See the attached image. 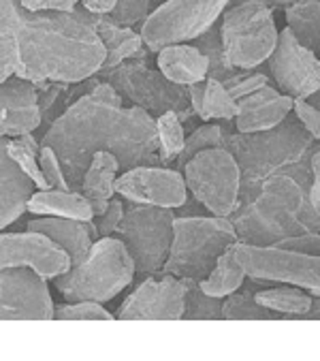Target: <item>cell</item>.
I'll return each mask as SVG.
<instances>
[{
	"label": "cell",
	"instance_id": "obj_23",
	"mask_svg": "<svg viewBox=\"0 0 320 361\" xmlns=\"http://www.w3.org/2000/svg\"><path fill=\"white\" fill-rule=\"evenodd\" d=\"M254 302L269 312L293 314V317H303L316 306L314 295H309L307 291L293 284L259 288V291H254Z\"/></svg>",
	"mask_w": 320,
	"mask_h": 361
},
{
	"label": "cell",
	"instance_id": "obj_3",
	"mask_svg": "<svg viewBox=\"0 0 320 361\" xmlns=\"http://www.w3.org/2000/svg\"><path fill=\"white\" fill-rule=\"evenodd\" d=\"M135 280V263L122 240L105 235L94 240L88 257L68 271L51 278L66 302L107 304Z\"/></svg>",
	"mask_w": 320,
	"mask_h": 361
},
{
	"label": "cell",
	"instance_id": "obj_25",
	"mask_svg": "<svg viewBox=\"0 0 320 361\" xmlns=\"http://www.w3.org/2000/svg\"><path fill=\"white\" fill-rule=\"evenodd\" d=\"M286 28L293 37L312 51L320 45V0H299L284 9Z\"/></svg>",
	"mask_w": 320,
	"mask_h": 361
},
{
	"label": "cell",
	"instance_id": "obj_27",
	"mask_svg": "<svg viewBox=\"0 0 320 361\" xmlns=\"http://www.w3.org/2000/svg\"><path fill=\"white\" fill-rule=\"evenodd\" d=\"M156 122V143H158V165H173L178 161V157L184 150L186 143V130L184 124L180 120V116L176 111H163L158 118H154Z\"/></svg>",
	"mask_w": 320,
	"mask_h": 361
},
{
	"label": "cell",
	"instance_id": "obj_5",
	"mask_svg": "<svg viewBox=\"0 0 320 361\" xmlns=\"http://www.w3.org/2000/svg\"><path fill=\"white\" fill-rule=\"evenodd\" d=\"M220 45L224 64L250 71L267 62L278 41L273 9L263 0H244L222 11Z\"/></svg>",
	"mask_w": 320,
	"mask_h": 361
},
{
	"label": "cell",
	"instance_id": "obj_21",
	"mask_svg": "<svg viewBox=\"0 0 320 361\" xmlns=\"http://www.w3.org/2000/svg\"><path fill=\"white\" fill-rule=\"evenodd\" d=\"M26 212L37 216H60V219H73L82 223L94 221V212L88 199L79 190H35L28 199Z\"/></svg>",
	"mask_w": 320,
	"mask_h": 361
},
{
	"label": "cell",
	"instance_id": "obj_40",
	"mask_svg": "<svg viewBox=\"0 0 320 361\" xmlns=\"http://www.w3.org/2000/svg\"><path fill=\"white\" fill-rule=\"evenodd\" d=\"M90 94H92L94 99H99V101L107 103V105L122 107V97H120V94L116 92V88H113V86H109V84H99Z\"/></svg>",
	"mask_w": 320,
	"mask_h": 361
},
{
	"label": "cell",
	"instance_id": "obj_13",
	"mask_svg": "<svg viewBox=\"0 0 320 361\" xmlns=\"http://www.w3.org/2000/svg\"><path fill=\"white\" fill-rule=\"evenodd\" d=\"M116 195L137 205L178 209L186 203L188 188L182 171L163 165H137L118 176Z\"/></svg>",
	"mask_w": 320,
	"mask_h": 361
},
{
	"label": "cell",
	"instance_id": "obj_34",
	"mask_svg": "<svg viewBox=\"0 0 320 361\" xmlns=\"http://www.w3.org/2000/svg\"><path fill=\"white\" fill-rule=\"evenodd\" d=\"M124 201L120 197H113L107 205V209L101 214V216H94V221H90V231L94 235V240L99 238H105V235H113L120 221H122V216H124Z\"/></svg>",
	"mask_w": 320,
	"mask_h": 361
},
{
	"label": "cell",
	"instance_id": "obj_24",
	"mask_svg": "<svg viewBox=\"0 0 320 361\" xmlns=\"http://www.w3.org/2000/svg\"><path fill=\"white\" fill-rule=\"evenodd\" d=\"M244 280H246V274H244L242 265L237 263L233 250L226 248L218 257L214 269L203 280H199L197 286L201 288V293H205L209 298L224 300L226 295L235 293L237 288H242L244 286Z\"/></svg>",
	"mask_w": 320,
	"mask_h": 361
},
{
	"label": "cell",
	"instance_id": "obj_35",
	"mask_svg": "<svg viewBox=\"0 0 320 361\" xmlns=\"http://www.w3.org/2000/svg\"><path fill=\"white\" fill-rule=\"evenodd\" d=\"M39 167H41V173L47 182L49 188H56V190H73L68 186V180L62 171V165L56 157V152L49 148V146H43L41 143V150H39Z\"/></svg>",
	"mask_w": 320,
	"mask_h": 361
},
{
	"label": "cell",
	"instance_id": "obj_19",
	"mask_svg": "<svg viewBox=\"0 0 320 361\" xmlns=\"http://www.w3.org/2000/svg\"><path fill=\"white\" fill-rule=\"evenodd\" d=\"M158 54V68L169 82L178 86H192L199 82H205L211 68V60L203 49L188 45V43H178V45H167Z\"/></svg>",
	"mask_w": 320,
	"mask_h": 361
},
{
	"label": "cell",
	"instance_id": "obj_10",
	"mask_svg": "<svg viewBox=\"0 0 320 361\" xmlns=\"http://www.w3.org/2000/svg\"><path fill=\"white\" fill-rule=\"evenodd\" d=\"M47 280L30 267L0 269V321H51Z\"/></svg>",
	"mask_w": 320,
	"mask_h": 361
},
{
	"label": "cell",
	"instance_id": "obj_28",
	"mask_svg": "<svg viewBox=\"0 0 320 361\" xmlns=\"http://www.w3.org/2000/svg\"><path fill=\"white\" fill-rule=\"evenodd\" d=\"M199 120H235L237 116V101L230 97L228 88L218 78H207L203 82L201 94V109Z\"/></svg>",
	"mask_w": 320,
	"mask_h": 361
},
{
	"label": "cell",
	"instance_id": "obj_15",
	"mask_svg": "<svg viewBox=\"0 0 320 361\" xmlns=\"http://www.w3.org/2000/svg\"><path fill=\"white\" fill-rule=\"evenodd\" d=\"M39 92L18 75L0 82V137H20L41 124Z\"/></svg>",
	"mask_w": 320,
	"mask_h": 361
},
{
	"label": "cell",
	"instance_id": "obj_22",
	"mask_svg": "<svg viewBox=\"0 0 320 361\" xmlns=\"http://www.w3.org/2000/svg\"><path fill=\"white\" fill-rule=\"evenodd\" d=\"M20 26L22 9L16 0H0V82L13 78L20 66Z\"/></svg>",
	"mask_w": 320,
	"mask_h": 361
},
{
	"label": "cell",
	"instance_id": "obj_39",
	"mask_svg": "<svg viewBox=\"0 0 320 361\" xmlns=\"http://www.w3.org/2000/svg\"><path fill=\"white\" fill-rule=\"evenodd\" d=\"M267 84H269V80H267L265 73H250L248 78L237 80L233 86H226V88H228L230 97H233L235 101H239V99H244V97H248V94L261 90V88L267 86Z\"/></svg>",
	"mask_w": 320,
	"mask_h": 361
},
{
	"label": "cell",
	"instance_id": "obj_20",
	"mask_svg": "<svg viewBox=\"0 0 320 361\" xmlns=\"http://www.w3.org/2000/svg\"><path fill=\"white\" fill-rule=\"evenodd\" d=\"M120 171V163L111 152L101 150L90 159L77 190L88 199L94 216H101L116 197V180Z\"/></svg>",
	"mask_w": 320,
	"mask_h": 361
},
{
	"label": "cell",
	"instance_id": "obj_17",
	"mask_svg": "<svg viewBox=\"0 0 320 361\" xmlns=\"http://www.w3.org/2000/svg\"><path fill=\"white\" fill-rule=\"evenodd\" d=\"M7 141L9 137H0V231L20 221L35 192L32 180L9 157Z\"/></svg>",
	"mask_w": 320,
	"mask_h": 361
},
{
	"label": "cell",
	"instance_id": "obj_2",
	"mask_svg": "<svg viewBox=\"0 0 320 361\" xmlns=\"http://www.w3.org/2000/svg\"><path fill=\"white\" fill-rule=\"evenodd\" d=\"M18 51L16 75L32 84L84 82L99 73L107 56L92 22L77 11L28 13L22 9Z\"/></svg>",
	"mask_w": 320,
	"mask_h": 361
},
{
	"label": "cell",
	"instance_id": "obj_11",
	"mask_svg": "<svg viewBox=\"0 0 320 361\" xmlns=\"http://www.w3.org/2000/svg\"><path fill=\"white\" fill-rule=\"evenodd\" d=\"M188 280L171 274L145 280L122 302L116 319L120 321H180L186 308Z\"/></svg>",
	"mask_w": 320,
	"mask_h": 361
},
{
	"label": "cell",
	"instance_id": "obj_37",
	"mask_svg": "<svg viewBox=\"0 0 320 361\" xmlns=\"http://www.w3.org/2000/svg\"><path fill=\"white\" fill-rule=\"evenodd\" d=\"M276 246L295 250V252H303V255H320V235L316 231H303L299 235H290V238H282L276 242Z\"/></svg>",
	"mask_w": 320,
	"mask_h": 361
},
{
	"label": "cell",
	"instance_id": "obj_26",
	"mask_svg": "<svg viewBox=\"0 0 320 361\" xmlns=\"http://www.w3.org/2000/svg\"><path fill=\"white\" fill-rule=\"evenodd\" d=\"M105 45V62H103V68H113L118 66L120 62H124L126 58H133L141 51L143 47V41L139 37V32H133L130 28H124V26H116V24H109V22H103L99 20L97 24H92Z\"/></svg>",
	"mask_w": 320,
	"mask_h": 361
},
{
	"label": "cell",
	"instance_id": "obj_38",
	"mask_svg": "<svg viewBox=\"0 0 320 361\" xmlns=\"http://www.w3.org/2000/svg\"><path fill=\"white\" fill-rule=\"evenodd\" d=\"M79 0H22V9L28 13H41V11H56V13H68L75 11Z\"/></svg>",
	"mask_w": 320,
	"mask_h": 361
},
{
	"label": "cell",
	"instance_id": "obj_6",
	"mask_svg": "<svg viewBox=\"0 0 320 361\" xmlns=\"http://www.w3.org/2000/svg\"><path fill=\"white\" fill-rule=\"evenodd\" d=\"M188 192L211 214L230 216L239 209L242 197V167L235 154L220 148H205L182 165Z\"/></svg>",
	"mask_w": 320,
	"mask_h": 361
},
{
	"label": "cell",
	"instance_id": "obj_16",
	"mask_svg": "<svg viewBox=\"0 0 320 361\" xmlns=\"http://www.w3.org/2000/svg\"><path fill=\"white\" fill-rule=\"evenodd\" d=\"M293 109V99L267 84L261 90L237 101L235 126L239 135L263 133L282 124Z\"/></svg>",
	"mask_w": 320,
	"mask_h": 361
},
{
	"label": "cell",
	"instance_id": "obj_8",
	"mask_svg": "<svg viewBox=\"0 0 320 361\" xmlns=\"http://www.w3.org/2000/svg\"><path fill=\"white\" fill-rule=\"evenodd\" d=\"M228 3L230 0H165L145 18L139 37L149 51L188 43L203 37Z\"/></svg>",
	"mask_w": 320,
	"mask_h": 361
},
{
	"label": "cell",
	"instance_id": "obj_9",
	"mask_svg": "<svg viewBox=\"0 0 320 361\" xmlns=\"http://www.w3.org/2000/svg\"><path fill=\"white\" fill-rule=\"evenodd\" d=\"M237 263L252 280L299 286L309 295H320V257L295 252L276 244L235 242L230 246Z\"/></svg>",
	"mask_w": 320,
	"mask_h": 361
},
{
	"label": "cell",
	"instance_id": "obj_14",
	"mask_svg": "<svg viewBox=\"0 0 320 361\" xmlns=\"http://www.w3.org/2000/svg\"><path fill=\"white\" fill-rule=\"evenodd\" d=\"M7 267H30L51 280L70 269V259L54 240L26 229L0 233V269Z\"/></svg>",
	"mask_w": 320,
	"mask_h": 361
},
{
	"label": "cell",
	"instance_id": "obj_4",
	"mask_svg": "<svg viewBox=\"0 0 320 361\" xmlns=\"http://www.w3.org/2000/svg\"><path fill=\"white\" fill-rule=\"evenodd\" d=\"M237 240L233 221L224 216H176L169 257L160 274L199 282Z\"/></svg>",
	"mask_w": 320,
	"mask_h": 361
},
{
	"label": "cell",
	"instance_id": "obj_1",
	"mask_svg": "<svg viewBox=\"0 0 320 361\" xmlns=\"http://www.w3.org/2000/svg\"><path fill=\"white\" fill-rule=\"evenodd\" d=\"M41 143L56 152L73 190L79 188L90 159L101 150L111 152L122 171L137 165H158L154 118L141 105L116 107L92 94L79 97L58 116Z\"/></svg>",
	"mask_w": 320,
	"mask_h": 361
},
{
	"label": "cell",
	"instance_id": "obj_30",
	"mask_svg": "<svg viewBox=\"0 0 320 361\" xmlns=\"http://www.w3.org/2000/svg\"><path fill=\"white\" fill-rule=\"evenodd\" d=\"M182 319H222V300L201 293L195 280H188L186 308Z\"/></svg>",
	"mask_w": 320,
	"mask_h": 361
},
{
	"label": "cell",
	"instance_id": "obj_31",
	"mask_svg": "<svg viewBox=\"0 0 320 361\" xmlns=\"http://www.w3.org/2000/svg\"><path fill=\"white\" fill-rule=\"evenodd\" d=\"M271 312L254 302V293H235L222 300V319H269Z\"/></svg>",
	"mask_w": 320,
	"mask_h": 361
},
{
	"label": "cell",
	"instance_id": "obj_18",
	"mask_svg": "<svg viewBox=\"0 0 320 361\" xmlns=\"http://www.w3.org/2000/svg\"><path fill=\"white\" fill-rule=\"evenodd\" d=\"M30 231H39L54 240L70 259V267L79 265L90 252L94 244V235L90 231L88 223L73 221V219H60V216H41L26 225Z\"/></svg>",
	"mask_w": 320,
	"mask_h": 361
},
{
	"label": "cell",
	"instance_id": "obj_7",
	"mask_svg": "<svg viewBox=\"0 0 320 361\" xmlns=\"http://www.w3.org/2000/svg\"><path fill=\"white\" fill-rule=\"evenodd\" d=\"M176 214L169 207L137 205L124 209L122 221L116 229V238L124 242L135 263V274L154 276L160 274L171 248Z\"/></svg>",
	"mask_w": 320,
	"mask_h": 361
},
{
	"label": "cell",
	"instance_id": "obj_12",
	"mask_svg": "<svg viewBox=\"0 0 320 361\" xmlns=\"http://www.w3.org/2000/svg\"><path fill=\"white\" fill-rule=\"evenodd\" d=\"M271 78L282 94L307 99L320 90V62L316 51L301 45L288 28L278 30V41L269 54Z\"/></svg>",
	"mask_w": 320,
	"mask_h": 361
},
{
	"label": "cell",
	"instance_id": "obj_41",
	"mask_svg": "<svg viewBox=\"0 0 320 361\" xmlns=\"http://www.w3.org/2000/svg\"><path fill=\"white\" fill-rule=\"evenodd\" d=\"M79 3H82L94 16H105V13H111L118 7L120 0H79Z\"/></svg>",
	"mask_w": 320,
	"mask_h": 361
},
{
	"label": "cell",
	"instance_id": "obj_29",
	"mask_svg": "<svg viewBox=\"0 0 320 361\" xmlns=\"http://www.w3.org/2000/svg\"><path fill=\"white\" fill-rule=\"evenodd\" d=\"M39 150H41V146H37V141L32 139L30 133L20 135V137H9V141H7V152L13 159V163L32 180L35 188L47 190L49 186L39 167Z\"/></svg>",
	"mask_w": 320,
	"mask_h": 361
},
{
	"label": "cell",
	"instance_id": "obj_42",
	"mask_svg": "<svg viewBox=\"0 0 320 361\" xmlns=\"http://www.w3.org/2000/svg\"><path fill=\"white\" fill-rule=\"evenodd\" d=\"M265 5H269L271 9L273 7H280V9H286V7H290V5H295V3H299V0H263Z\"/></svg>",
	"mask_w": 320,
	"mask_h": 361
},
{
	"label": "cell",
	"instance_id": "obj_32",
	"mask_svg": "<svg viewBox=\"0 0 320 361\" xmlns=\"http://www.w3.org/2000/svg\"><path fill=\"white\" fill-rule=\"evenodd\" d=\"M56 321H111L113 314L99 302H66L54 306Z\"/></svg>",
	"mask_w": 320,
	"mask_h": 361
},
{
	"label": "cell",
	"instance_id": "obj_33",
	"mask_svg": "<svg viewBox=\"0 0 320 361\" xmlns=\"http://www.w3.org/2000/svg\"><path fill=\"white\" fill-rule=\"evenodd\" d=\"M224 146V137H222V128L218 124H203L201 128H197L190 137H186V143H184V150L182 154L178 157V163L180 167L192 157L197 154L199 150H205V148H220Z\"/></svg>",
	"mask_w": 320,
	"mask_h": 361
},
{
	"label": "cell",
	"instance_id": "obj_36",
	"mask_svg": "<svg viewBox=\"0 0 320 361\" xmlns=\"http://www.w3.org/2000/svg\"><path fill=\"white\" fill-rule=\"evenodd\" d=\"M290 111L297 116L303 130L314 141H318L320 139V111H318V107H312L305 99H293V109Z\"/></svg>",
	"mask_w": 320,
	"mask_h": 361
}]
</instances>
